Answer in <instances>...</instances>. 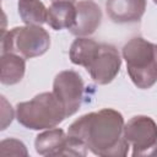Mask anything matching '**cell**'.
Segmentation results:
<instances>
[{
	"mask_svg": "<svg viewBox=\"0 0 157 157\" xmlns=\"http://www.w3.org/2000/svg\"><path fill=\"white\" fill-rule=\"evenodd\" d=\"M13 119V110L11 105L2 107V113H1V130H5L9 124H11Z\"/></svg>",
	"mask_w": 157,
	"mask_h": 157,
	"instance_id": "16",
	"label": "cell"
},
{
	"mask_svg": "<svg viewBox=\"0 0 157 157\" xmlns=\"http://www.w3.org/2000/svg\"><path fill=\"white\" fill-rule=\"evenodd\" d=\"M102 21V10L92 0H81L76 4V22L70 32L77 37H87L96 32Z\"/></svg>",
	"mask_w": 157,
	"mask_h": 157,
	"instance_id": "8",
	"label": "cell"
},
{
	"mask_svg": "<svg viewBox=\"0 0 157 157\" xmlns=\"http://www.w3.org/2000/svg\"><path fill=\"white\" fill-rule=\"evenodd\" d=\"M152 1H153V2H155V4L157 5V0H152Z\"/></svg>",
	"mask_w": 157,
	"mask_h": 157,
	"instance_id": "18",
	"label": "cell"
},
{
	"mask_svg": "<svg viewBox=\"0 0 157 157\" xmlns=\"http://www.w3.org/2000/svg\"><path fill=\"white\" fill-rule=\"evenodd\" d=\"M56 1H69V2H75L76 0H52V2H56Z\"/></svg>",
	"mask_w": 157,
	"mask_h": 157,
	"instance_id": "17",
	"label": "cell"
},
{
	"mask_svg": "<svg viewBox=\"0 0 157 157\" xmlns=\"http://www.w3.org/2000/svg\"><path fill=\"white\" fill-rule=\"evenodd\" d=\"M101 43H97L94 39L88 37H77L70 45L69 58L72 64L83 66L85 69L92 63L96 58Z\"/></svg>",
	"mask_w": 157,
	"mask_h": 157,
	"instance_id": "13",
	"label": "cell"
},
{
	"mask_svg": "<svg viewBox=\"0 0 157 157\" xmlns=\"http://www.w3.org/2000/svg\"><path fill=\"white\" fill-rule=\"evenodd\" d=\"M123 114L113 108H103L77 118L67 129L66 156H86L90 150L101 157H125L129 142L124 136Z\"/></svg>",
	"mask_w": 157,
	"mask_h": 157,
	"instance_id": "1",
	"label": "cell"
},
{
	"mask_svg": "<svg viewBox=\"0 0 157 157\" xmlns=\"http://www.w3.org/2000/svg\"><path fill=\"white\" fill-rule=\"evenodd\" d=\"M76 22V6L69 1H56L47 10V23L55 31L72 28Z\"/></svg>",
	"mask_w": 157,
	"mask_h": 157,
	"instance_id": "11",
	"label": "cell"
},
{
	"mask_svg": "<svg viewBox=\"0 0 157 157\" xmlns=\"http://www.w3.org/2000/svg\"><path fill=\"white\" fill-rule=\"evenodd\" d=\"M18 15L23 23L42 26L47 22V7L40 0H18Z\"/></svg>",
	"mask_w": 157,
	"mask_h": 157,
	"instance_id": "14",
	"label": "cell"
},
{
	"mask_svg": "<svg viewBox=\"0 0 157 157\" xmlns=\"http://www.w3.org/2000/svg\"><path fill=\"white\" fill-rule=\"evenodd\" d=\"M121 54L128 75L137 88L147 90L157 82V44L134 37L124 44Z\"/></svg>",
	"mask_w": 157,
	"mask_h": 157,
	"instance_id": "2",
	"label": "cell"
},
{
	"mask_svg": "<svg viewBox=\"0 0 157 157\" xmlns=\"http://www.w3.org/2000/svg\"><path fill=\"white\" fill-rule=\"evenodd\" d=\"M69 147L67 134L60 128H52L36 136L34 148L40 156L59 157L66 156Z\"/></svg>",
	"mask_w": 157,
	"mask_h": 157,
	"instance_id": "10",
	"label": "cell"
},
{
	"mask_svg": "<svg viewBox=\"0 0 157 157\" xmlns=\"http://www.w3.org/2000/svg\"><path fill=\"white\" fill-rule=\"evenodd\" d=\"M0 155L2 156H28L26 145L17 139H4L0 144Z\"/></svg>",
	"mask_w": 157,
	"mask_h": 157,
	"instance_id": "15",
	"label": "cell"
},
{
	"mask_svg": "<svg viewBox=\"0 0 157 157\" xmlns=\"http://www.w3.org/2000/svg\"><path fill=\"white\" fill-rule=\"evenodd\" d=\"M50 36L42 26L26 25L4 32L1 53H15L25 59L37 58L48 52Z\"/></svg>",
	"mask_w": 157,
	"mask_h": 157,
	"instance_id": "4",
	"label": "cell"
},
{
	"mask_svg": "<svg viewBox=\"0 0 157 157\" xmlns=\"http://www.w3.org/2000/svg\"><path fill=\"white\" fill-rule=\"evenodd\" d=\"M146 10V0H105L108 17L115 23L139 22Z\"/></svg>",
	"mask_w": 157,
	"mask_h": 157,
	"instance_id": "9",
	"label": "cell"
},
{
	"mask_svg": "<svg viewBox=\"0 0 157 157\" xmlns=\"http://www.w3.org/2000/svg\"><path fill=\"white\" fill-rule=\"evenodd\" d=\"M121 58L118 49L108 43H101L98 53L86 69L97 85L110 83L120 71Z\"/></svg>",
	"mask_w": 157,
	"mask_h": 157,
	"instance_id": "7",
	"label": "cell"
},
{
	"mask_svg": "<svg viewBox=\"0 0 157 157\" xmlns=\"http://www.w3.org/2000/svg\"><path fill=\"white\" fill-rule=\"evenodd\" d=\"M124 136L132 156L157 155V123L148 115H135L124 125Z\"/></svg>",
	"mask_w": 157,
	"mask_h": 157,
	"instance_id": "5",
	"label": "cell"
},
{
	"mask_svg": "<svg viewBox=\"0 0 157 157\" xmlns=\"http://www.w3.org/2000/svg\"><path fill=\"white\" fill-rule=\"evenodd\" d=\"M53 93L63 104L66 115H74L83 101L85 83L81 75L74 70L60 71L53 81Z\"/></svg>",
	"mask_w": 157,
	"mask_h": 157,
	"instance_id": "6",
	"label": "cell"
},
{
	"mask_svg": "<svg viewBox=\"0 0 157 157\" xmlns=\"http://www.w3.org/2000/svg\"><path fill=\"white\" fill-rule=\"evenodd\" d=\"M26 72L25 58L15 53H1L0 58V81L2 85L18 83Z\"/></svg>",
	"mask_w": 157,
	"mask_h": 157,
	"instance_id": "12",
	"label": "cell"
},
{
	"mask_svg": "<svg viewBox=\"0 0 157 157\" xmlns=\"http://www.w3.org/2000/svg\"><path fill=\"white\" fill-rule=\"evenodd\" d=\"M65 118H67L66 112L53 92H42L31 101L16 105L17 121L31 130L55 128Z\"/></svg>",
	"mask_w": 157,
	"mask_h": 157,
	"instance_id": "3",
	"label": "cell"
}]
</instances>
